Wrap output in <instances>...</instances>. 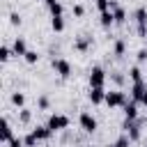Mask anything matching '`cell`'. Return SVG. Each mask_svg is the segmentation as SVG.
I'll list each match as a JSON object with an SVG mask.
<instances>
[{"mask_svg":"<svg viewBox=\"0 0 147 147\" xmlns=\"http://www.w3.org/2000/svg\"><path fill=\"white\" fill-rule=\"evenodd\" d=\"M126 103H129L126 92H122V90H110V92H106V106H108V108H124Z\"/></svg>","mask_w":147,"mask_h":147,"instance_id":"cell-1","label":"cell"},{"mask_svg":"<svg viewBox=\"0 0 147 147\" xmlns=\"http://www.w3.org/2000/svg\"><path fill=\"white\" fill-rule=\"evenodd\" d=\"M138 62H140V64L147 62V48H140V51H138Z\"/></svg>","mask_w":147,"mask_h":147,"instance_id":"cell-30","label":"cell"},{"mask_svg":"<svg viewBox=\"0 0 147 147\" xmlns=\"http://www.w3.org/2000/svg\"><path fill=\"white\" fill-rule=\"evenodd\" d=\"M32 133H34V138L41 142V140H48L51 136H53V131L48 129V126H37V129H32Z\"/></svg>","mask_w":147,"mask_h":147,"instance_id":"cell-16","label":"cell"},{"mask_svg":"<svg viewBox=\"0 0 147 147\" xmlns=\"http://www.w3.org/2000/svg\"><path fill=\"white\" fill-rule=\"evenodd\" d=\"M48 11H51V16H62V14H64V7H62V2L57 0L55 5H51V7H48Z\"/></svg>","mask_w":147,"mask_h":147,"instance_id":"cell-23","label":"cell"},{"mask_svg":"<svg viewBox=\"0 0 147 147\" xmlns=\"http://www.w3.org/2000/svg\"><path fill=\"white\" fill-rule=\"evenodd\" d=\"M129 145H131V138H129V133H124V136L117 138V142H115L113 147H129Z\"/></svg>","mask_w":147,"mask_h":147,"instance_id":"cell-26","label":"cell"},{"mask_svg":"<svg viewBox=\"0 0 147 147\" xmlns=\"http://www.w3.org/2000/svg\"><path fill=\"white\" fill-rule=\"evenodd\" d=\"M18 119H21V124H30L32 122V113L28 108H18Z\"/></svg>","mask_w":147,"mask_h":147,"instance_id":"cell-21","label":"cell"},{"mask_svg":"<svg viewBox=\"0 0 147 147\" xmlns=\"http://www.w3.org/2000/svg\"><path fill=\"white\" fill-rule=\"evenodd\" d=\"M23 60H25L28 64H37V60H39V53H37V51H28V53L23 55Z\"/></svg>","mask_w":147,"mask_h":147,"instance_id":"cell-25","label":"cell"},{"mask_svg":"<svg viewBox=\"0 0 147 147\" xmlns=\"http://www.w3.org/2000/svg\"><path fill=\"white\" fill-rule=\"evenodd\" d=\"M138 106H140V103H138V101H133V99H131V101L124 106V117H126L129 122H136V119H138V115H140Z\"/></svg>","mask_w":147,"mask_h":147,"instance_id":"cell-10","label":"cell"},{"mask_svg":"<svg viewBox=\"0 0 147 147\" xmlns=\"http://www.w3.org/2000/svg\"><path fill=\"white\" fill-rule=\"evenodd\" d=\"M113 80H115V83H119V85H122V83H124V76H122V74H113Z\"/></svg>","mask_w":147,"mask_h":147,"instance_id":"cell-31","label":"cell"},{"mask_svg":"<svg viewBox=\"0 0 147 147\" xmlns=\"http://www.w3.org/2000/svg\"><path fill=\"white\" fill-rule=\"evenodd\" d=\"M37 108H39V110H48V108H51V99H48L46 94H41V96L37 99Z\"/></svg>","mask_w":147,"mask_h":147,"instance_id":"cell-24","label":"cell"},{"mask_svg":"<svg viewBox=\"0 0 147 147\" xmlns=\"http://www.w3.org/2000/svg\"><path fill=\"white\" fill-rule=\"evenodd\" d=\"M90 46H92V37H90V34H83V37H78V39L74 41V48H76L78 53H87Z\"/></svg>","mask_w":147,"mask_h":147,"instance_id":"cell-12","label":"cell"},{"mask_svg":"<svg viewBox=\"0 0 147 147\" xmlns=\"http://www.w3.org/2000/svg\"><path fill=\"white\" fill-rule=\"evenodd\" d=\"M11 103H14L16 108H25V94H23V92H14V94H11Z\"/></svg>","mask_w":147,"mask_h":147,"instance_id":"cell-20","label":"cell"},{"mask_svg":"<svg viewBox=\"0 0 147 147\" xmlns=\"http://www.w3.org/2000/svg\"><path fill=\"white\" fill-rule=\"evenodd\" d=\"M78 124H80V129L85 131V133H94L96 131V117L92 115V113H87V110H83L80 115H78Z\"/></svg>","mask_w":147,"mask_h":147,"instance_id":"cell-6","label":"cell"},{"mask_svg":"<svg viewBox=\"0 0 147 147\" xmlns=\"http://www.w3.org/2000/svg\"><path fill=\"white\" fill-rule=\"evenodd\" d=\"M23 142H25V147H37V142H39V140H37V138H34V133L30 131V133L23 138Z\"/></svg>","mask_w":147,"mask_h":147,"instance_id":"cell-27","label":"cell"},{"mask_svg":"<svg viewBox=\"0 0 147 147\" xmlns=\"http://www.w3.org/2000/svg\"><path fill=\"white\" fill-rule=\"evenodd\" d=\"M55 2H57V0H44V5H46V7H51V5H55Z\"/></svg>","mask_w":147,"mask_h":147,"instance_id":"cell-32","label":"cell"},{"mask_svg":"<svg viewBox=\"0 0 147 147\" xmlns=\"http://www.w3.org/2000/svg\"><path fill=\"white\" fill-rule=\"evenodd\" d=\"M87 99H90L94 106H99V103H106V87H90V94H87Z\"/></svg>","mask_w":147,"mask_h":147,"instance_id":"cell-9","label":"cell"},{"mask_svg":"<svg viewBox=\"0 0 147 147\" xmlns=\"http://www.w3.org/2000/svg\"><path fill=\"white\" fill-rule=\"evenodd\" d=\"M14 138H16V136H14V131H11V124H9V119L5 117V119H2V136H0V140H2V145H9Z\"/></svg>","mask_w":147,"mask_h":147,"instance_id":"cell-13","label":"cell"},{"mask_svg":"<svg viewBox=\"0 0 147 147\" xmlns=\"http://www.w3.org/2000/svg\"><path fill=\"white\" fill-rule=\"evenodd\" d=\"M124 53H126V41H124V39H117L115 46H113V55H115V57H122Z\"/></svg>","mask_w":147,"mask_h":147,"instance_id":"cell-18","label":"cell"},{"mask_svg":"<svg viewBox=\"0 0 147 147\" xmlns=\"http://www.w3.org/2000/svg\"><path fill=\"white\" fill-rule=\"evenodd\" d=\"M11 51H14V55L23 57L30 48H28V44H25V39H23V37H16V39H14V44H11Z\"/></svg>","mask_w":147,"mask_h":147,"instance_id":"cell-14","label":"cell"},{"mask_svg":"<svg viewBox=\"0 0 147 147\" xmlns=\"http://www.w3.org/2000/svg\"><path fill=\"white\" fill-rule=\"evenodd\" d=\"M133 18H136L138 37H140V39H147V7H138V9L133 11Z\"/></svg>","mask_w":147,"mask_h":147,"instance_id":"cell-2","label":"cell"},{"mask_svg":"<svg viewBox=\"0 0 147 147\" xmlns=\"http://www.w3.org/2000/svg\"><path fill=\"white\" fill-rule=\"evenodd\" d=\"M51 30L53 32H64V18L62 16H51Z\"/></svg>","mask_w":147,"mask_h":147,"instance_id":"cell-17","label":"cell"},{"mask_svg":"<svg viewBox=\"0 0 147 147\" xmlns=\"http://www.w3.org/2000/svg\"><path fill=\"white\" fill-rule=\"evenodd\" d=\"M51 67H53V71H55L60 78H69V76H71V62L64 60V57H55V60L51 62Z\"/></svg>","mask_w":147,"mask_h":147,"instance_id":"cell-7","label":"cell"},{"mask_svg":"<svg viewBox=\"0 0 147 147\" xmlns=\"http://www.w3.org/2000/svg\"><path fill=\"white\" fill-rule=\"evenodd\" d=\"M53 133H57V131H64V129H69V117L67 115H60V113H55V115H51L48 117V124H46Z\"/></svg>","mask_w":147,"mask_h":147,"instance_id":"cell-5","label":"cell"},{"mask_svg":"<svg viewBox=\"0 0 147 147\" xmlns=\"http://www.w3.org/2000/svg\"><path fill=\"white\" fill-rule=\"evenodd\" d=\"M83 14H85V7H83V5H74V16H78V18H80Z\"/></svg>","mask_w":147,"mask_h":147,"instance_id":"cell-29","label":"cell"},{"mask_svg":"<svg viewBox=\"0 0 147 147\" xmlns=\"http://www.w3.org/2000/svg\"><path fill=\"white\" fill-rule=\"evenodd\" d=\"M131 99L147 108V80H138L131 85Z\"/></svg>","mask_w":147,"mask_h":147,"instance_id":"cell-3","label":"cell"},{"mask_svg":"<svg viewBox=\"0 0 147 147\" xmlns=\"http://www.w3.org/2000/svg\"><path fill=\"white\" fill-rule=\"evenodd\" d=\"M110 11L115 14V25H122V23L126 21V11H124V7L117 5L115 0H110Z\"/></svg>","mask_w":147,"mask_h":147,"instance_id":"cell-11","label":"cell"},{"mask_svg":"<svg viewBox=\"0 0 147 147\" xmlns=\"http://www.w3.org/2000/svg\"><path fill=\"white\" fill-rule=\"evenodd\" d=\"M129 78H131V83H138V80H145V78H142V69H140L138 64H133V67L129 69Z\"/></svg>","mask_w":147,"mask_h":147,"instance_id":"cell-19","label":"cell"},{"mask_svg":"<svg viewBox=\"0 0 147 147\" xmlns=\"http://www.w3.org/2000/svg\"><path fill=\"white\" fill-rule=\"evenodd\" d=\"M122 129L129 133V138H131V142H138L140 138H142V119H136V122H129V119H124V124H122Z\"/></svg>","mask_w":147,"mask_h":147,"instance_id":"cell-4","label":"cell"},{"mask_svg":"<svg viewBox=\"0 0 147 147\" xmlns=\"http://www.w3.org/2000/svg\"><path fill=\"white\" fill-rule=\"evenodd\" d=\"M9 23H11V25H21V16H18L16 11H11V14H9Z\"/></svg>","mask_w":147,"mask_h":147,"instance_id":"cell-28","label":"cell"},{"mask_svg":"<svg viewBox=\"0 0 147 147\" xmlns=\"http://www.w3.org/2000/svg\"><path fill=\"white\" fill-rule=\"evenodd\" d=\"M99 18H101V28H106V30H110V28L115 25V14H113L110 9H108V11H101Z\"/></svg>","mask_w":147,"mask_h":147,"instance_id":"cell-15","label":"cell"},{"mask_svg":"<svg viewBox=\"0 0 147 147\" xmlns=\"http://www.w3.org/2000/svg\"><path fill=\"white\" fill-rule=\"evenodd\" d=\"M11 55H14V51H11L9 46H5V44H2V46H0V62H9V57H11Z\"/></svg>","mask_w":147,"mask_h":147,"instance_id":"cell-22","label":"cell"},{"mask_svg":"<svg viewBox=\"0 0 147 147\" xmlns=\"http://www.w3.org/2000/svg\"><path fill=\"white\" fill-rule=\"evenodd\" d=\"M106 85V71L96 64L90 69V87H103Z\"/></svg>","mask_w":147,"mask_h":147,"instance_id":"cell-8","label":"cell"}]
</instances>
